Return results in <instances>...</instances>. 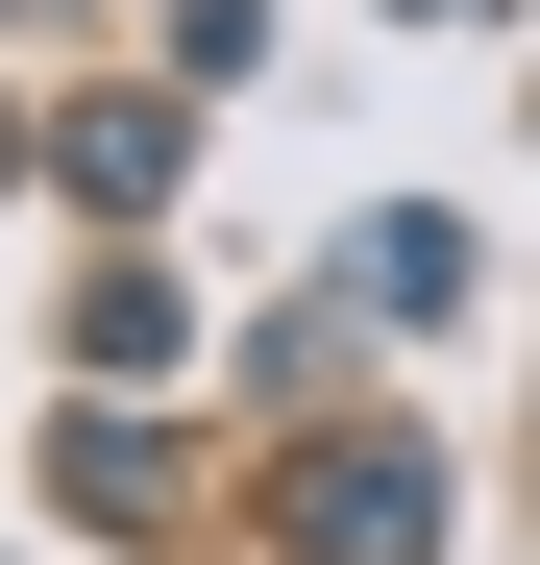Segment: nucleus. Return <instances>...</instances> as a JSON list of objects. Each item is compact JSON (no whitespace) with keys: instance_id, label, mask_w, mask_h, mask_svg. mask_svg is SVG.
I'll return each mask as SVG.
<instances>
[{"instance_id":"nucleus-1","label":"nucleus","mask_w":540,"mask_h":565,"mask_svg":"<svg viewBox=\"0 0 540 565\" xmlns=\"http://www.w3.org/2000/svg\"><path fill=\"white\" fill-rule=\"evenodd\" d=\"M295 565H442V443H320L295 467Z\"/></svg>"},{"instance_id":"nucleus-2","label":"nucleus","mask_w":540,"mask_h":565,"mask_svg":"<svg viewBox=\"0 0 540 565\" xmlns=\"http://www.w3.org/2000/svg\"><path fill=\"white\" fill-rule=\"evenodd\" d=\"M344 296H393V320H442V296H467V222H418V198H393V222H344Z\"/></svg>"},{"instance_id":"nucleus-3","label":"nucleus","mask_w":540,"mask_h":565,"mask_svg":"<svg viewBox=\"0 0 540 565\" xmlns=\"http://www.w3.org/2000/svg\"><path fill=\"white\" fill-rule=\"evenodd\" d=\"M172 172H197L172 99H74V198H172Z\"/></svg>"},{"instance_id":"nucleus-4","label":"nucleus","mask_w":540,"mask_h":565,"mask_svg":"<svg viewBox=\"0 0 540 565\" xmlns=\"http://www.w3.org/2000/svg\"><path fill=\"white\" fill-rule=\"evenodd\" d=\"M0 172H25V124H0Z\"/></svg>"}]
</instances>
